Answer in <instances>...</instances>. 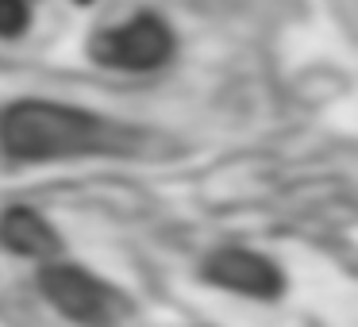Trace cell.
<instances>
[{
    "instance_id": "5",
    "label": "cell",
    "mask_w": 358,
    "mask_h": 327,
    "mask_svg": "<svg viewBox=\"0 0 358 327\" xmlns=\"http://www.w3.org/2000/svg\"><path fill=\"white\" fill-rule=\"evenodd\" d=\"M0 239L4 247L16 250L24 258H55L58 254V235L47 227V219H39L27 208H12L0 219Z\"/></svg>"
},
{
    "instance_id": "3",
    "label": "cell",
    "mask_w": 358,
    "mask_h": 327,
    "mask_svg": "<svg viewBox=\"0 0 358 327\" xmlns=\"http://www.w3.org/2000/svg\"><path fill=\"white\" fill-rule=\"evenodd\" d=\"M39 285H43V296L70 319L93 324V319L108 316V289L96 277H89L85 270H78V266L50 262L47 270H43Z\"/></svg>"
},
{
    "instance_id": "1",
    "label": "cell",
    "mask_w": 358,
    "mask_h": 327,
    "mask_svg": "<svg viewBox=\"0 0 358 327\" xmlns=\"http://www.w3.org/2000/svg\"><path fill=\"white\" fill-rule=\"evenodd\" d=\"M0 147L20 162L120 154L131 147V131L93 112L66 108L55 101H20L0 116Z\"/></svg>"
},
{
    "instance_id": "6",
    "label": "cell",
    "mask_w": 358,
    "mask_h": 327,
    "mask_svg": "<svg viewBox=\"0 0 358 327\" xmlns=\"http://www.w3.org/2000/svg\"><path fill=\"white\" fill-rule=\"evenodd\" d=\"M27 27V4L24 0H0V39H16Z\"/></svg>"
},
{
    "instance_id": "4",
    "label": "cell",
    "mask_w": 358,
    "mask_h": 327,
    "mask_svg": "<svg viewBox=\"0 0 358 327\" xmlns=\"http://www.w3.org/2000/svg\"><path fill=\"white\" fill-rule=\"evenodd\" d=\"M204 273L216 285L247 293V296H278L281 293V273L262 254H250V250H220L204 266Z\"/></svg>"
},
{
    "instance_id": "2",
    "label": "cell",
    "mask_w": 358,
    "mask_h": 327,
    "mask_svg": "<svg viewBox=\"0 0 358 327\" xmlns=\"http://www.w3.org/2000/svg\"><path fill=\"white\" fill-rule=\"evenodd\" d=\"M173 39L170 27L158 16H135L124 27H112V31L96 35L93 39V58L112 70H158V66L170 58Z\"/></svg>"
}]
</instances>
